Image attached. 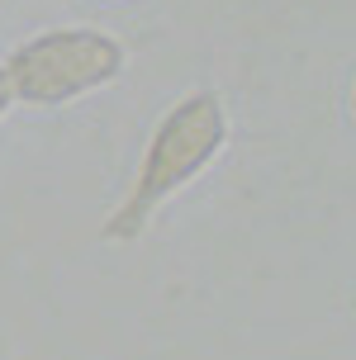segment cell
<instances>
[{"label":"cell","mask_w":356,"mask_h":360,"mask_svg":"<svg viewBox=\"0 0 356 360\" xmlns=\"http://www.w3.org/2000/svg\"><path fill=\"white\" fill-rule=\"evenodd\" d=\"M128 62H133L128 43L100 24H53V29L19 38L0 57L15 105L24 109L81 105L90 95L109 90L114 81H124Z\"/></svg>","instance_id":"cell-2"},{"label":"cell","mask_w":356,"mask_h":360,"mask_svg":"<svg viewBox=\"0 0 356 360\" xmlns=\"http://www.w3.org/2000/svg\"><path fill=\"white\" fill-rule=\"evenodd\" d=\"M228 143H233V109L214 86L185 90L180 100H171L147 133L142 157L128 176L119 204L100 223V242L133 247L171 199L185 195L190 185H200L223 162Z\"/></svg>","instance_id":"cell-1"},{"label":"cell","mask_w":356,"mask_h":360,"mask_svg":"<svg viewBox=\"0 0 356 360\" xmlns=\"http://www.w3.org/2000/svg\"><path fill=\"white\" fill-rule=\"evenodd\" d=\"M347 114H352V124H356V76H352V86H347Z\"/></svg>","instance_id":"cell-3"}]
</instances>
